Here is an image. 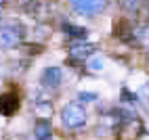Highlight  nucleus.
<instances>
[{"label": "nucleus", "mask_w": 149, "mask_h": 140, "mask_svg": "<svg viewBox=\"0 0 149 140\" xmlns=\"http://www.w3.org/2000/svg\"><path fill=\"white\" fill-rule=\"evenodd\" d=\"M61 119H63V126L69 128V130H78L86 123V111L82 105L78 103H69L63 107L61 111Z\"/></svg>", "instance_id": "nucleus-1"}, {"label": "nucleus", "mask_w": 149, "mask_h": 140, "mask_svg": "<svg viewBox=\"0 0 149 140\" xmlns=\"http://www.w3.org/2000/svg\"><path fill=\"white\" fill-rule=\"evenodd\" d=\"M21 40H23V32L19 27L8 25L0 29V46L2 48H13L17 44H21Z\"/></svg>", "instance_id": "nucleus-2"}, {"label": "nucleus", "mask_w": 149, "mask_h": 140, "mask_svg": "<svg viewBox=\"0 0 149 140\" xmlns=\"http://www.w3.org/2000/svg\"><path fill=\"white\" fill-rule=\"evenodd\" d=\"M80 15H97L105 6V0H69Z\"/></svg>", "instance_id": "nucleus-3"}, {"label": "nucleus", "mask_w": 149, "mask_h": 140, "mask_svg": "<svg viewBox=\"0 0 149 140\" xmlns=\"http://www.w3.org/2000/svg\"><path fill=\"white\" fill-rule=\"evenodd\" d=\"M17 109H19V96L15 92H4V94H0V115H4V117H11L17 113Z\"/></svg>", "instance_id": "nucleus-4"}, {"label": "nucleus", "mask_w": 149, "mask_h": 140, "mask_svg": "<svg viewBox=\"0 0 149 140\" xmlns=\"http://www.w3.org/2000/svg\"><path fill=\"white\" fill-rule=\"evenodd\" d=\"M113 36L124 40V42H130L134 38V29L130 25V21H126V19H120V21L113 23Z\"/></svg>", "instance_id": "nucleus-5"}, {"label": "nucleus", "mask_w": 149, "mask_h": 140, "mask_svg": "<svg viewBox=\"0 0 149 140\" xmlns=\"http://www.w3.org/2000/svg\"><path fill=\"white\" fill-rule=\"evenodd\" d=\"M61 77H63V73L59 67H46L44 73H42V84L46 88H57L61 84Z\"/></svg>", "instance_id": "nucleus-6"}, {"label": "nucleus", "mask_w": 149, "mask_h": 140, "mask_svg": "<svg viewBox=\"0 0 149 140\" xmlns=\"http://www.w3.org/2000/svg\"><path fill=\"white\" fill-rule=\"evenodd\" d=\"M34 138L36 140H53V128L46 119H40L34 128Z\"/></svg>", "instance_id": "nucleus-7"}, {"label": "nucleus", "mask_w": 149, "mask_h": 140, "mask_svg": "<svg viewBox=\"0 0 149 140\" xmlns=\"http://www.w3.org/2000/svg\"><path fill=\"white\" fill-rule=\"evenodd\" d=\"M93 52H95L93 44H72L69 46V54L74 59H88Z\"/></svg>", "instance_id": "nucleus-8"}, {"label": "nucleus", "mask_w": 149, "mask_h": 140, "mask_svg": "<svg viewBox=\"0 0 149 140\" xmlns=\"http://www.w3.org/2000/svg\"><path fill=\"white\" fill-rule=\"evenodd\" d=\"M63 32L67 34V36H72V38H78V40H84L86 36H88V32L84 27H76V25H72V23H65L63 25Z\"/></svg>", "instance_id": "nucleus-9"}, {"label": "nucleus", "mask_w": 149, "mask_h": 140, "mask_svg": "<svg viewBox=\"0 0 149 140\" xmlns=\"http://www.w3.org/2000/svg\"><path fill=\"white\" fill-rule=\"evenodd\" d=\"M120 2V8L126 13H136L141 8V0H118Z\"/></svg>", "instance_id": "nucleus-10"}, {"label": "nucleus", "mask_w": 149, "mask_h": 140, "mask_svg": "<svg viewBox=\"0 0 149 140\" xmlns=\"http://www.w3.org/2000/svg\"><path fill=\"white\" fill-rule=\"evenodd\" d=\"M86 65H88V69H93V71H101V69H103V59L97 57V54L93 52L91 57L86 59Z\"/></svg>", "instance_id": "nucleus-11"}, {"label": "nucleus", "mask_w": 149, "mask_h": 140, "mask_svg": "<svg viewBox=\"0 0 149 140\" xmlns=\"http://www.w3.org/2000/svg\"><path fill=\"white\" fill-rule=\"evenodd\" d=\"M19 6L25 8L27 13H34V8H36V0H21V2H19Z\"/></svg>", "instance_id": "nucleus-12"}, {"label": "nucleus", "mask_w": 149, "mask_h": 140, "mask_svg": "<svg viewBox=\"0 0 149 140\" xmlns=\"http://www.w3.org/2000/svg\"><path fill=\"white\" fill-rule=\"evenodd\" d=\"M23 50L25 52H29V54H38V52H42V46H38V44H27V46H23Z\"/></svg>", "instance_id": "nucleus-13"}, {"label": "nucleus", "mask_w": 149, "mask_h": 140, "mask_svg": "<svg viewBox=\"0 0 149 140\" xmlns=\"http://www.w3.org/2000/svg\"><path fill=\"white\" fill-rule=\"evenodd\" d=\"M97 94H91V92H82L80 94V101H95Z\"/></svg>", "instance_id": "nucleus-14"}, {"label": "nucleus", "mask_w": 149, "mask_h": 140, "mask_svg": "<svg viewBox=\"0 0 149 140\" xmlns=\"http://www.w3.org/2000/svg\"><path fill=\"white\" fill-rule=\"evenodd\" d=\"M0 17H2V8H0Z\"/></svg>", "instance_id": "nucleus-15"}, {"label": "nucleus", "mask_w": 149, "mask_h": 140, "mask_svg": "<svg viewBox=\"0 0 149 140\" xmlns=\"http://www.w3.org/2000/svg\"><path fill=\"white\" fill-rule=\"evenodd\" d=\"M0 2H2V0H0Z\"/></svg>", "instance_id": "nucleus-16"}]
</instances>
